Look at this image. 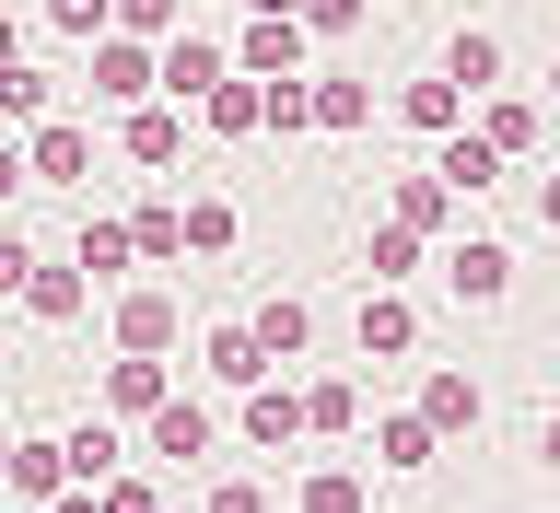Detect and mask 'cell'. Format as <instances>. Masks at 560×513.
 <instances>
[{
  "mask_svg": "<svg viewBox=\"0 0 560 513\" xmlns=\"http://www.w3.org/2000/svg\"><path fill=\"white\" fill-rule=\"evenodd\" d=\"M432 269H444L455 304H479V315H490V304H514V269H525V257H514V234H467V222H455Z\"/></svg>",
  "mask_w": 560,
  "mask_h": 513,
  "instance_id": "1",
  "label": "cell"
},
{
  "mask_svg": "<svg viewBox=\"0 0 560 513\" xmlns=\"http://www.w3.org/2000/svg\"><path fill=\"white\" fill-rule=\"evenodd\" d=\"M467 105H479V140H490V152H502L514 175L549 152V105L525 94V82H490V94H467Z\"/></svg>",
  "mask_w": 560,
  "mask_h": 513,
  "instance_id": "2",
  "label": "cell"
},
{
  "mask_svg": "<svg viewBox=\"0 0 560 513\" xmlns=\"http://www.w3.org/2000/svg\"><path fill=\"white\" fill-rule=\"evenodd\" d=\"M140 455H164V467H199V455H222V420H210V397H152L140 409Z\"/></svg>",
  "mask_w": 560,
  "mask_h": 513,
  "instance_id": "3",
  "label": "cell"
},
{
  "mask_svg": "<svg viewBox=\"0 0 560 513\" xmlns=\"http://www.w3.org/2000/svg\"><path fill=\"white\" fill-rule=\"evenodd\" d=\"M222 59H234L245 82H292V70L315 59V35L292 24V12H245V35H222Z\"/></svg>",
  "mask_w": 560,
  "mask_h": 513,
  "instance_id": "4",
  "label": "cell"
},
{
  "mask_svg": "<svg viewBox=\"0 0 560 513\" xmlns=\"http://www.w3.org/2000/svg\"><path fill=\"white\" fill-rule=\"evenodd\" d=\"M117 152H129L140 175H175V164H187V105H164V94L117 105Z\"/></svg>",
  "mask_w": 560,
  "mask_h": 513,
  "instance_id": "5",
  "label": "cell"
},
{
  "mask_svg": "<svg viewBox=\"0 0 560 513\" xmlns=\"http://www.w3.org/2000/svg\"><path fill=\"white\" fill-rule=\"evenodd\" d=\"M12 140H24V175H35V187H82V175H94V129L59 117V105H47L35 129H12Z\"/></svg>",
  "mask_w": 560,
  "mask_h": 513,
  "instance_id": "6",
  "label": "cell"
},
{
  "mask_svg": "<svg viewBox=\"0 0 560 513\" xmlns=\"http://www.w3.org/2000/svg\"><path fill=\"white\" fill-rule=\"evenodd\" d=\"M234 397H245V409H234V432H245L257 455H292V444H304V385L257 374V385H234Z\"/></svg>",
  "mask_w": 560,
  "mask_h": 513,
  "instance_id": "7",
  "label": "cell"
},
{
  "mask_svg": "<svg viewBox=\"0 0 560 513\" xmlns=\"http://www.w3.org/2000/svg\"><path fill=\"white\" fill-rule=\"evenodd\" d=\"M105 327H117V350H175L187 339V304H175L164 280H117V315Z\"/></svg>",
  "mask_w": 560,
  "mask_h": 513,
  "instance_id": "8",
  "label": "cell"
},
{
  "mask_svg": "<svg viewBox=\"0 0 560 513\" xmlns=\"http://www.w3.org/2000/svg\"><path fill=\"white\" fill-rule=\"evenodd\" d=\"M12 304H24L35 327H82V315H94V280L70 269V257H35V269L12 280Z\"/></svg>",
  "mask_w": 560,
  "mask_h": 513,
  "instance_id": "9",
  "label": "cell"
},
{
  "mask_svg": "<svg viewBox=\"0 0 560 513\" xmlns=\"http://www.w3.org/2000/svg\"><path fill=\"white\" fill-rule=\"evenodd\" d=\"M350 339H362V362H409V350H420V304L397 292V280H374L362 315H350Z\"/></svg>",
  "mask_w": 560,
  "mask_h": 513,
  "instance_id": "10",
  "label": "cell"
},
{
  "mask_svg": "<svg viewBox=\"0 0 560 513\" xmlns=\"http://www.w3.org/2000/svg\"><path fill=\"white\" fill-rule=\"evenodd\" d=\"M117 467H129V420H70V432H59V479L70 490H94V479H117Z\"/></svg>",
  "mask_w": 560,
  "mask_h": 513,
  "instance_id": "11",
  "label": "cell"
},
{
  "mask_svg": "<svg viewBox=\"0 0 560 513\" xmlns=\"http://www.w3.org/2000/svg\"><path fill=\"white\" fill-rule=\"evenodd\" d=\"M385 222H409V234H420V245H444V234H455V222H467V199H455L444 175L420 164V175H397V187H385Z\"/></svg>",
  "mask_w": 560,
  "mask_h": 513,
  "instance_id": "12",
  "label": "cell"
},
{
  "mask_svg": "<svg viewBox=\"0 0 560 513\" xmlns=\"http://www.w3.org/2000/svg\"><path fill=\"white\" fill-rule=\"evenodd\" d=\"M82 47H94V105H105V117L152 94V47H140V35H117V24H105V35H82Z\"/></svg>",
  "mask_w": 560,
  "mask_h": 513,
  "instance_id": "13",
  "label": "cell"
},
{
  "mask_svg": "<svg viewBox=\"0 0 560 513\" xmlns=\"http://www.w3.org/2000/svg\"><path fill=\"white\" fill-rule=\"evenodd\" d=\"M234 234H245V210L222 187H187L175 199V257H234Z\"/></svg>",
  "mask_w": 560,
  "mask_h": 513,
  "instance_id": "14",
  "label": "cell"
},
{
  "mask_svg": "<svg viewBox=\"0 0 560 513\" xmlns=\"http://www.w3.org/2000/svg\"><path fill=\"white\" fill-rule=\"evenodd\" d=\"M432 175H444L455 199H490V187H502V175H514V164H502V152H490V140L467 129V117H455V129L432 140Z\"/></svg>",
  "mask_w": 560,
  "mask_h": 513,
  "instance_id": "15",
  "label": "cell"
},
{
  "mask_svg": "<svg viewBox=\"0 0 560 513\" xmlns=\"http://www.w3.org/2000/svg\"><path fill=\"white\" fill-rule=\"evenodd\" d=\"M420 420H432V444H467V432H479V374L432 362V374H420Z\"/></svg>",
  "mask_w": 560,
  "mask_h": 513,
  "instance_id": "16",
  "label": "cell"
},
{
  "mask_svg": "<svg viewBox=\"0 0 560 513\" xmlns=\"http://www.w3.org/2000/svg\"><path fill=\"white\" fill-rule=\"evenodd\" d=\"M304 129H327V140L374 129V82H350V70H315V82H304Z\"/></svg>",
  "mask_w": 560,
  "mask_h": 513,
  "instance_id": "17",
  "label": "cell"
},
{
  "mask_svg": "<svg viewBox=\"0 0 560 513\" xmlns=\"http://www.w3.org/2000/svg\"><path fill=\"white\" fill-rule=\"evenodd\" d=\"M70 269L94 280V292H117V280L140 269V257H129V222H117V210H82V245H70Z\"/></svg>",
  "mask_w": 560,
  "mask_h": 513,
  "instance_id": "18",
  "label": "cell"
},
{
  "mask_svg": "<svg viewBox=\"0 0 560 513\" xmlns=\"http://www.w3.org/2000/svg\"><path fill=\"white\" fill-rule=\"evenodd\" d=\"M199 374H210V385H257V374H280V362L257 350V327H245V315H222V327L199 339Z\"/></svg>",
  "mask_w": 560,
  "mask_h": 513,
  "instance_id": "19",
  "label": "cell"
},
{
  "mask_svg": "<svg viewBox=\"0 0 560 513\" xmlns=\"http://www.w3.org/2000/svg\"><path fill=\"white\" fill-rule=\"evenodd\" d=\"M362 455H374L385 479H420V467H432L444 444H432V420H420V409H385V420H374V444H362Z\"/></svg>",
  "mask_w": 560,
  "mask_h": 513,
  "instance_id": "20",
  "label": "cell"
},
{
  "mask_svg": "<svg viewBox=\"0 0 560 513\" xmlns=\"http://www.w3.org/2000/svg\"><path fill=\"white\" fill-rule=\"evenodd\" d=\"M164 385H175V374H164V350H117V362H105V420H140Z\"/></svg>",
  "mask_w": 560,
  "mask_h": 513,
  "instance_id": "21",
  "label": "cell"
},
{
  "mask_svg": "<svg viewBox=\"0 0 560 513\" xmlns=\"http://www.w3.org/2000/svg\"><path fill=\"white\" fill-rule=\"evenodd\" d=\"M432 70H444L455 94H490V82H502V35H490V24H455V35H444V59H432Z\"/></svg>",
  "mask_w": 560,
  "mask_h": 513,
  "instance_id": "22",
  "label": "cell"
},
{
  "mask_svg": "<svg viewBox=\"0 0 560 513\" xmlns=\"http://www.w3.org/2000/svg\"><path fill=\"white\" fill-rule=\"evenodd\" d=\"M292 513H374V479H362L350 455H327V467H304V490H292Z\"/></svg>",
  "mask_w": 560,
  "mask_h": 513,
  "instance_id": "23",
  "label": "cell"
},
{
  "mask_svg": "<svg viewBox=\"0 0 560 513\" xmlns=\"http://www.w3.org/2000/svg\"><path fill=\"white\" fill-rule=\"evenodd\" d=\"M47 105H59V70L47 59H0V129H35Z\"/></svg>",
  "mask_w": 560,
  "mask_h": 513,
  "instance_id": "24",
  "label": "cell"
},
{
  "mask_svg": "<svg viewBox=\"0 0 560 513\" xmlns=\"http://www.w3.org/2000/svg\"><path fill=\"white\" fill-rule=\"evenodd\" d=\"M455 117H467V94H455L444 70H420V82H397V129H420V140H444Z\"/></svg>",
  "mask_w": 560,
  "mask_h": 513,
  "instance_id": "25",
  "label": "cell"
},
{
  "mask_svg": "<svg viewBox=\"0 0 560 513\" xmlns=\"http://www.w3.org/2000/svg\"><path fill=\"white\" fill-rule=\"evenodd\" d=\"M0 490H12V502H47V490H59V444H47V432H12V444H0Z\"/></svg>",
  "mask_w": 560,
  "mask_h": 513,
  "instance_id": "26",
  "label": "cell"
},
{
  "mask_svg": "<svg viewBox=\"0 0 560 513\" xmlns=\"http://www.w3.org/2000/svg\"><path fill=\"white\" fill-rule=\"evenodd\" d=\"M187 117H199L210 140H257V82H245V70H222V82H210Z\"/></svg>",
  "mask_w": 560,
  "mask_h": 513,
  "instance_id": "27",
  "label": "cell"
},
{
  "mask_svg": "<svg viewBox=\"0 0 560 513\" xmlns=\"http://www.w3.org/2000/svg\"><path fill=\"white\" fill-rule=\"evenodd\" d=\"M304 432H315V444H350V432H362V385H350V374H315L304 385Z\"/></svg>",
  "mask_w": 560,
  "mask_h": 513,
  "instance_id": "28",
  "label": "cell"
},
{
  "mask_svg": "<svg viewBox=\"0 0 560 513\" xmlns=\"http://www.w3.org/2000/svg\"><path fill=\"white\" fill-rule=\"evenodd\" d=\"M245 327H257V350H269V362H304V350H315V304H292V292H269Z\"/></svg>",
  "mask_w": 560,
  "mask_h": 513,
  "instance_id": "29",
  "label": "cell"
},
{
  "mask_svg": "<svg viewBox=\"0 0 560 513\" xmlns=\"http://www.w3.org/2000/svg\"><path fill=\"white\" fill-rule=\"evenodd\" d=\"M420 257H432V245H420L409 222H385V210H374V245H362V269H374V280H397V292H409V280H420Z\"/></svg>",
  "mask_w": 560,
  "mask_h": 513,
  "instance_id": "30",
  "label": "cell"
},
{
  "mask_svg": "<svg viewBox=\"0 0 560 513\" xmlns=\"http://www.w3.org/2000/svg\"><path fill=\"white\" fill-rule=\"evenodd\" d=\"M129 257H140V269H175V199H140L129 210Z\"/></svg>",
  "mask_w": 560,
  "mask_h": 513,
  "instance_id": "31",
  "label": "cell"
},
{
  "mask_svg": "<svg viewBox=\"0 0 560 513\" xmlns=\"http://www.w3.org/2000/svg\"><path fill=\"white\" fill-rule=\"evenodd\" d=\"M362 12H374V0H292V24H304L315 47H339V35H362Z\"/></svg>",
  "mask_w": 560,
  "mask_h": 513,
  "instance_id": "32",
  "label": "cell"
},
{
  "mask_svg": "<svg viewBox=\"0 0 560 513\" xmlns=\"http://www.w3.org/2000/svg\"><path fill=\"white\" fill-rule=\"evenodd\" d=\"M105 24L152 47V35H175V24H187V0H105Z\"/></svg>",
  "mask_w": 560,
  "mask_h": 513,
  "instance_id": "33",
  "label": "cell"
},
{
  "mask_svg": "<svg viewBox=\"0 0 560 513\" xmlns=\"http://www.w3.org/2000/svg\"><path fill=\"white\" fill-rule=\"evenodd\" d=\"M94 513H164V490L140 479V467H117V479H94Z\"/></svg>",
  "mask_w": 560,
  "mask_h": 513,
  "instance_id": "34",
  "label": "cell"
},
{
  "mask_svg": "<svg viewBox=\"0 0 560 513\" xmlns=\"http://www.w3.org/2000/svg\"><path fill=\"white\" fill-rule=\"evenodd\" d=\"M47 35H70V47H82V35H105V0H47Z\"/></svg>",
  "mask_w": 560,
  "mask_h": 513,
  "instance_id": "35",
  "label": "cell"
},
{
  "mask_svg": "<svg viewBox=\"0 0 560 513\" xmlns=\"http://www.w3.org/2000/svg\"><path fill=\"white\" fill-rule=\"evenodd\" d=\"M199 513H269V490H257V479H210Z\"/></svg>",
  "mask_w": 560,
  "mask_h": 513,
  "instance_id": "36",
  "label": "cell"
},
{
  "mask_svg": "<svg viewBox=\"0 0 560 513\" xmlns=\"http://www.w3.org/2000/svg\"><path fill=\"white\" fill-rule=\"evenodd\" d=\"M24 269H35V245L12 234V210H0V304H12V280H24Z\"/></svg>",
  "mask_w": 560,
  "mask_h": 513,
  "instance_id": "37",
  "label": "cell"
},
{
  "mask_svg": "<svg viewBox=\"0 0 560 513\" xmlns=\"http://www.w3.org/2000/svg\"><path fill=\"white\" fill-rule=\"evenodd\" d=\"M24 187H35V175H24V140H12V129H0V210H12V199H24Z\"/></svg>",
  "mask_w": 560,
  "mask_h": 513,
  "instance_id": "38",
  "label": "cell"
},
{
  "mask_svg": "<svg viewBox=\"0 0 560 513\" xmlns=\"http://www.w3.org/2000/svg\"><path fill=\"white\" fill-rule=\"evenodd\" d=\"M35 513H94V490H70V479H59V490H47Z\"/></svg>",
  "mask_w": 560,
  "mask_h": 513,
  "instance_id": "39",
  "label": "cell"
},
{
  "mask_svg": "<svg viewBox=\"0 0 560 513\" xmlns=\"http://www.w3.org/2000/svg\"><path fill=\"white\" fill-rule=\"evenodd\" d=\"M0 59H24V24H12V0H0Z\"/></svg>",
  "mask_w": 560,
  "mask_h": 513,
  "instance_id": "40",
  "label": "cell"
},
{
  "mask_svg": "<svg viewBox=\"0 0 560 513\" xmlns=\"http://www.w3.org/2000/svg\"><path fill=\"white\" fill-rule=\"evenodd\" d=\"M245 12H292V0H245Z\"/></svg>",
  "mask_w": 560,
  "mask_h": 513,
  "instance_id": "41",
  "label": "cell"
},
{
  "mask_svg": "<svg viewBox=\"0 0 560 513\" xmlns=\"http://www.w3.org/2000/svg\"><path fill=\"white\" fill-rule=\"evenodd\" d=\"M0 444H12V432H0Z\"/></svg>",
  "mask_w": 560,
  "mask_h": 513,
  "instance_id": "42",
  "label": "cell"
}]
</instances>
